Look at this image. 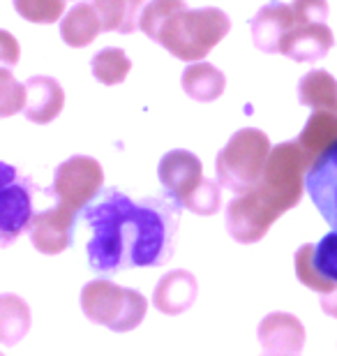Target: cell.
Returning <instances> with one entry per match:
<instances>
[{"mask_svg": "<svg viewBox=\"0 0 337 356\" xmlns=\"http://www.w3.org/2000/svg\"><path fill=\"white\" fill-rule=\"evenodd\" d=\"M102 167L90 155H72L56 167L54 183L47 195H54L58 204L35 213L28 227L35 250L42 254H60L74 245L79 216L102 190Z\"/></svg>", "mask_w": 337, "mask_h": 356, "instance_id": "3957f363", "label": "cell"}, {"mask_svg": "<svg viewBox=\"0 0 337 356\" xmlns=\"http://www.w3.org/2000/svg\"><path fill=\"white\" fill-rule=\"evenodd\" d=\"M19 56H21V49H19L17 38L7 31H0V70L14 67L19 63Z\"/></svg>", "mask_w": 337, "mask_h": 356, "instance_id": "484cf974", "label": "cell"}, {"mask_svg": "<svg viewBox=\"0 0 337 356\" xmlns=\"http://www.w3.org/2000/svg\"><path fill=\"white\" fill-rule=\"evenodd\" d=\"M305 151L300 144H282L270 151L259 183L227 206V232L238 243H256L284 211L293 209L303 192Z\"/></svg>", "mask_w": 337, "mask_h": 356, "instance_id": "7a4b0ae2", "label": "cell"}, {"mask_svg": "<svg viewBox=\"0 0 337 356\" xmlns=\"http://www.w3.org/2000/svg\"><path fill=\"white\" fill-rule=\"evenodd\" d=\"M293 21V7L284 5L279 0H270L268 5H263L256 17L249 21L252 28V42L256 49H261L263 54H277L279 42H282L284 33L289 31Z\"/></svg>", "mask_w": 337, "mask_h": 356, "instance_id": "9a60e30c", "label": "cell"}, {"mask_svg": "<svg viewBox=\"0 0 337 356\" xmlns=\"http://www.w3.org/2000/svg\"><path fill=\"white\" fill-rule=\"evenodd\" d=\"M19 17L33 24H54L65 12V0H12Z\"/></svg>", "mask_w": 337, "mask_h": 356, "instance_id": "44dd1931", "label": "cell"}, {"mask_svg": "<svg viewBox=\"0 0 337 356\" xmlns=\"http://www.w3.org/2000/svg\"><path fill=\"white\" fill-rule=\"evenodd\" d=\"M65 106V90L54 76H31L26 81V106L24 113L31 123L47 125L60 116Z\"/></svg>", "mask_w": 337, "mask_h": 356, "instance_id": "5bb4252c", "label": "cell"}, {"mask_svg": "<svg viewBox=\"0 0 337 356\" xmlns=\"http://www.w3.org/2000/svg\"><path fill=\"white\" fill-rule=\"evenodd\" d=\"M199 282L190 270H169L160 277L157 287L153 291V305L162 315L176 317L188 312L197 301Z\"/></svg>", "mask_w": 337, "mask_h": 356, "instance_id": "7c38bea8", "label": "cell"}, {"mask_svg": "<svg viewBox=\"0 0 337 356\" xmlns=\"http://www.w3.org/2000/svg\"><path fill=\"white\" fill-rule=\"evenodd\" d=\"M26 106V83H19L7 67L0 70V118L14 116Z\"/></svg>", "mask_w": 337, "mask_h": 356, "instance_id": "603a6c76", "label": "cell"}, {"mask_svg": "<svg viewBox=\"0 0 337 356\" xmlns=\"http://www.w3.org/2000/svg\"><path fill=\"white\" fill-rule=\"evenodd\" d=\"M181 83H183V90L188 92L192 99H197V102H215V99L224 92L227 79L217 67L211 65V63L197 60L183 70Z\"/></svg>", "mask_w": 337, "mask_h": 356, "instance_id": "2e32d148", "label": "cell"}, {"mask_svg": "<svg viewBox=\"0 0 337 356\" xmlns=\"http://www.w3.org/2000/svg\"><path fill=\"white\" fill-rule=\"evenodd\" d=\"M0 356H5V354H3V352H0Z\"/></svg>", "mask_w": 337, "mask_h": 356, "instance_id": "f546056e", "label": "cell"}, {"mask_svg": "<svg viewBox=\"0 0 337 356\" xmlns=\"http://www.w3.org/2000/svg\"><path fill=\"white\" fill-rule=\"evenodd\" d=\"M81 312L92 324L106 326L113 333H127L146 319L148 301L141 291L120 287L109 277H99L83 284Z\"/></svg>", "mask_w": 337, "mask_h": 356, "instance_id": "5b68a950", "label": "cell"}, {"mask_svg": "<svg viewBox=\"0 0 337 356\" xmlns=\"http://www.w3.org/2000/svg\"><path fill=\"white\" fill-rule=\"evenodd\" d=\"M17 178H19L17 169L12 165H7V162H0V190H3L5 185H10L12 181H17Z\"/></svg>", "mask_w": 337, "mask_h": 356, "instance_id": "83f0119b", "label": "cell"}, {"mask_svg": "<svg viewBox=\"0 0 337 356\" xmlns=\"http://www.w3.org/2000/svg\"><path fill=\"white\" fill-rule=\"evenodd\" d=\"M146 0H95L92 7L102 21V31L130 35L139 26V17Z\"/></svg>", "mask_w": 337, "mask_h": 356, "instance_id": "d6986e66", "label": "cell"}, {"mask_svg": "<svg viewBox=\"0 0 337 356\" xmlns=\"http://www.w3.org/2000/svg\"><path fill=\"white\" fill-rule=\"evenodd\" d=\"M183 206L164 195L134 202L118 188H102L79 216L90 229L85 257L92 273L113 277L127 268H157L174 257Z\"/></svg>", "mask_w": 337, "mask_h": 356, "instance_id": "6da1fadb", "label": "cell"}, {"mask_svg": "<svg viewBox=\"0 0 337 356\" xmlns=\"http://www.w3.org/2000/svg\"><path fill=\"white\" fill-rule=\"evenodd\" d=\"M229 28L231 21L217 7L190 10L188 5H183L164 19L155 42L176 58L197 63L204 60L227 38Z\"/></svg>", "mask_w": 337, "mask_h": 356, "instance_id": "277c9868", "label": "cell"}, {"mask_svg": "<svg viewBox=\"0 0 337 356\" xmlns=\"http://www.w3.org/2000/svg\"><path fill=\"white\" fill-rule=\"evenodd\" d=\"M335 97V81L324 72H312L300 81V102L310 106H321Z\"/></svg>", "mask_w": 337, "mask_h": 356, "instance_id": "d4e9b609", "label": "cell"}, {"mask_svg": "<svg viewBox=\"0 0 337 356\" xmlns=\"http://www.w3.org/2000/svg\"><path fill=\"white\" fill-rule=\"evenodd\" d=\"M305 190L321 218L337 232V139L314 158L305 172Z\"/></svg>", "mask_w": 337, "mask_h": 356, "instance_id": "30bf717a", "label": "cell"}, {"mask_svg": "<svg viewBox=\"0 0 337 356\" xmlns=\"http://www.w3.org/2000/svg\"><path fill=\"white\" fill-rule=\"evenodd\" d=\"M102 33V21L97 17V10L92 5H76L63 17L60 24V38L67 47L81 49L88 47L97 35Z\"/></svg>", "mask_w": 337, "mask_h": 356, "instance_id": "e0dca14e", "label": "cell"}, {"mask_svg": "<svg viewBox=\"0 0 337 356\" xmlns=\"http://www.w3.org/2000/svg\"><path fill=\"white\" fill-rule=\"evenodd\" d=\"M268 155L270 144L261 130H252V127L238 130L215 160L217 183L236 195H245L259 183Z\"/></svg>", "mask_w": 337, "mask_h": 356, "instance_id": "8992f818", "label": "cell"}, {"mask_svg": "<svg viewBox=\"0 0 337 356\" xmlns=\"http://www.w3.org/2000/svg\"><path fill=\"white\" fill-rule=\"evenodd\" d=\"M261 356H300V354H286V352H270V350H263Z\"/></svg>", "mask_w": 337, "mask_h": 356, "instance_id": "f1b7e54d", "label": "cell"}, {"mask_svg": "<svg viewBox=\"0 0 337 356\" xmlns=\"http://www.w3.org/2000/svg\"><path fill=\"white\" fill-rule=\"evenodd\" d=\"M90 70H92V76H95L99 83H104V86H118V83H123L125 76L130 74L132 63L123 49L106 47L92 56Z\"/></svg>", "mask_w": 337, "mask_h": 356, "instance_id": "ffe728a7", "label": "cell"}, {"mask_svg": "<svg viewBox=\"0 0 337 356\" xmlns=\"http://www.w3.org/2000/svg\"><path fill=\"white\" fill-rule=\"evenodd\" d=\"M293 21L289 31L279 42V51L293 60H317L333 44V38L326 28V0H296Z\"/></svg>", "mask_w": 337, "mask_h": 356, "instance_id": "52a82bcc", "label": "cell"}, {"mask_svg": "<svg viewBox=\"0 0 337 356\" xmlns=\"http://www.w3.org/2000/svg\"><path fill=\"white\" fill-rule=\"evenodd\" d=\"M157 178H160L164 192L183 206L185 199L202 185L204 165L195 153L181 151V148H178V151H169L160 160Z\"/></svg>", "mask_w": 337, "mask_h": 356, "instance_id": "8fae6325", "label": "cell"}, {"mask_svg": "<svg viewBox=\"0 0 337 356\" xmlns=\"http://www.w3.org/2000/svg\"><path fill=\"white\" fill-rule=\"evenodd\" d=\"M256 338L263 350L300 354L305 347V326L291 312H270L261 319Z\"/></svg>", "mask_w": 337, "mask_h": 356, "instance_id": "4fadbf2b", "label": "cell"}, {"mask_svg": "<svg viewBox=\"0 0 337 356\" xmlns=\"http://www.w3.org/2000/svg\"><path fill=\"white\" fill-rule=\"evenodd\" d=\"M31 308L17 294H0V345L14 347L31 331Z\"/></svg>", "mask_w": 337, "mask_h": 356, "instance_id": "ac0fdd59", "label": "cell"}, {"mask_svg": "<svg viewBox=\"0 0 337 356\" xmlns=\"http://www.w3.org/2000/svg\"><path fill=\"white\" fill-rule=\"evenodd\" d=\"M183 5H185V0H150V3L143 7V12L139 17L141 33L155 42L157 33H160V26L164 24V19Z\"/></svg>", "mask_w": 337, "mask_h": 356, "instance_id": "cb8c5ba5", "label": "cell"}, {"mask_svg": "<svg viewBox=\"0 0 337 356\" xmlns=\"http://www.w3.org/2000/svg\"><path fill=\"white\" fill-rule=\"evenodd\" d=\"M35 190L38 185L26 176H19L17 181L0 190V248L12 245L21 234L28 232L35 216Z\"/></svg>", "mask_w": 337, "mask_h": 356, "instance_id": "9c48e42d", "label": "cell"}, {"mask_svg": "<svg viewBox=\"0 0 337 356\" xmlns=\"http://www.w3.org/2000/svg\"><path fill=\"white\" fill-rule=\"evenodd\" d=\"M319 303H321V310H324L328 317L337 319V289L331 291V294H319Z\"/></svg>", "mask_w": 337, "mask_h": 356, "instance_id": "4316f807", "label": "cell"}, {"mask_svg": "<svg viewBox=\"0 0 337 356\" xmlns=\"http://www.w3.org/2000/svg\"><path fill=\"white\" fill-rule=\"evenodd\" d=\"M296 275L317 294H331L337 289V232L326 234L317 245L298 248Z\"/></svg>", "mask_w": 337, "mask_h": 356, "instance_id": "ba28073f", "label": "cell"}, {"mask_svg": "<svg viewBox=\"0 0 337 356\" xmlns=\"http://www.w3.org/2000/svg\"><path fill=\"white\" fill-rule=\"evenodd\" d=\"M222 195H220V183L213 178H204L202 185L185 199V209L192 211L195 216H215L220 211Z\"/></svg>", "mask_w": 337, "mask_h": 356, "instance_id": "7402d4cb", "label": "cell"}]
</instances>
